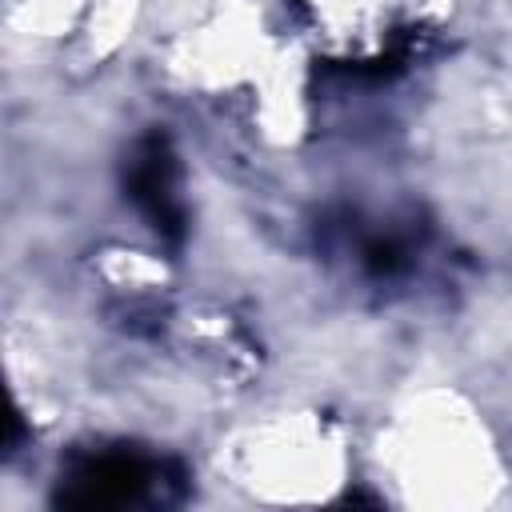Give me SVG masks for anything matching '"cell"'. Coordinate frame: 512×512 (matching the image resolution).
I'll return each mask as SVG.
<instances>
[{"label": "cell", "mask_w": 512, "mask_h": 512, "mask_svg": "<svg viewBox=\"0 0 512 512\" xmlns=\"http://www.w3.org/2000/svg\"><path fill=\"white\" fill-rule=\"evenodd\" d=\"M128 192H132V200L144 208V216H148L172 244L184 236V228H180V208H176V200H172V160H168V152H164L156 140L144 144V152L132 160Z\"/></svg>", "instance_id": "2"}, {"label": "cell", "mask_w": 512, "mask_h": 512, "mask_svg": "<svg viewBox=\"0 0 512 512\" xmlns=\"http://www.w3.org/2000/svg\"><path fill=\"white\" fill-rule=\"evenodd\" d=\"M396 256H400V252H396L392 244H372V248H368V268H372V272H392V268H400Z\"/></svg>", "instance_id": "3"}, {"label": "cell", "mask_w": 512, "mask_h": 512, "mask_svg": "<svg viewBox=\"0 0 512 512\" xmlns=\"http://www.w3.org/2000/svg\"><path fill=\"white\" fill-rule=\"evenodd\" d=\"M148 480V468L140 456H128V452H104L96 460H80L56 500L68 504V508H112V504H128L132 496H140Z\"/></svg>", "instance_id": "1"}]
</instances>
